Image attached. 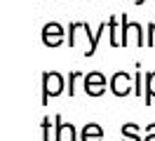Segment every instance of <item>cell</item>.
<instances>
[{
  "instance_id": "cell-4",
  "label": "cell",
  "mask_w": 155,
  "mask_h": 141,
  "mask_svg": "<svg viewBox=\"0 0 155 141\" xmlns=\"http://www.w3.org/2000/svg\"><path fill=\"white\" fill-rule=\"evenodd\" d=\"M120 24H122V31H120V47H127V45H129V33H136V45H146L143 28L139 26V24H132V21L127 19L125 12L120 14Z\"/></svg>"
},
{
  "instance_id": "cell-7",
  "label": "cell",
  "mask_w": 155,
  "mask_h": 141,
  "mask_svg": "<svg viewBox=\"0 0 155 141\" xmlns=\"http://www.w3.org/2000/svg\"><path fill=\"white\" fill-rule=\"evenodd\" d=\"M54 134H57V141H78V132L73 122H64L61 115H54Z\"/></svg>"
},
{
  "instance_id": "cell-5",
  "label": "cell",
  "mask_w": 155,
  "mask_h": 141,
  "mask_svg": "<svg viewBox=\"0 0 155 141\" xmlns=\"http://www.w3.org/2000/svg\"><path fill=\"white\" fill-rule=\"evenodd\" d=\"M82 87H85V92L89 96H101V94L106 92V75L101 73V71H92V73L85 75Z\"/></svg>"
},
{
  "instance_id": "cell-13",
  "label": "cell",
  "mask_w": 155,
  "mask_h": 141,
  "mask_svg": "<svg viewBox=\"0 0 155 141\" xmlns=\"http://www.w3.org/2000/svg\"><path fill=\"white\" fill-rule=\"evenodd\" d=\"M108 31H110V45L117 47L120 45V38H117V14H113L108 19Z\"/></svg>"
},
{
  "instance_id": "cell-6",
  "label": "cell",
  "mask_w": 155,
  "mask_h": 141,
  "mask_svg": "<svg viewBox=\"0 0 155 141\" xmlns=\"http://www.w3.org/2000/svg\"><path fill=\"white\" fill-rule=\"evenodd\" d=\"M132 75L125 73V71H117L113 78H110V92L115 94V96H127L129 92H134V87H132Z\"/></svg>"
},
{
  "instance_id": "cell-15",
  "label": "cell",
  "mask_w": 155,
  "mask_h": 141,
  "mask_svg": "<svg viewBox=\"0 0 155 141\" xmlns=\"http://www.w3.org/2000/svg\"><path fill=\"white\" fill-rule=\"evenodd\" d=\"M146 45H155V21H150L148 24V40H146Z\"/></svg>"
},
{
  "instance_id": "cell-10",
  "label": "cell",
  "mask_w": 155,
  "mask_h": 141,
  "mask_svg": "<svg viewBox=\"0 0 155 141\" xmlns=\"http://www.w3.org/2000/svg\"><path fill=\"white\" fill-rule=\"evenodd\" d=\"M122 141H141L139 139V125L125 122V125H122Z\"/></svg>"
},
{
  "instance_id": "cell-14",
  "label": "cell",
  "mask_w": 155,
  "mask_h": 141,
  "mask_svg": "<svg viewBox=\"0 0 155 141\" xmlns=\"http://www.w3.org/2000/svg\"><path fill=\"white\" fill-rule=\"evenodd\" d=\"M141 80H143V73L139 71V66H136V73H134V92H136V96L143 92V85H141Z\"/></svg>"
},
{
  "instance_id": "cell-8",
  "label": "cell",
  "mask_w": 155,
  "mask_h": 141,
  "mask_svg": "<svg viewBox=\"0 0 155 141\" xmlns=\"http://www.w3.org/2000/svg\"><path fill=\"white\" fill-rule=\"evenodd\" d=\"M80 141H104V129L97 122H89L80 132Z\"/></svg>"
},
{
  "instance_id": "cell-11",
  "label": "cell",
  "mask_w": 155,
  "mask_h": 141,
  "mask_svg": "<svg viewBox=\"0 0 155 141\" xmlns=\"http://www.w3.org/2000/svg\"><path fill=\"white\" fill-rule=\"evenodd\" d=\"M42 141H57V134H54V118H42Z\"/></svg>"
},
{
  "instance_id": "cell-1",
  "label": "cell",
  "mask_w": 155,
  "mask_h": 141,
  "mask_svg": "<svg viewBox=\"0 0 155 141\" xmlns=\"http://www.w3.org/2000/svg\"><path fill=\"white\" fill-rule=\"evenodd\" d=\"M68 87L66 78L59 71H45L42 73V106H47L52 96H61V92Z\"/></svg>"
},
{
  "instance_id": "cell-9",
  "label": "cell",
  "mask_w": 155,
  "mask_h": 141,
  "mask_svg": "<svg viewBox=\"0 0 155 141\" xmlns=\"http://www.w3.org/2000/svg\"><path fill=\"white\" fill-rule=\"evenodd\" d=\"M143 89H146L143 101H146V106H150V103H153V99H155V71L146 75V85H143Z\"/></svg>"
},
{
  "instance_id": "cell-16",
  "label": "cell",
  "mask_w": 155,
  "mask_h": 141,
  "mask_svg": "<svg viewBox=\"0 0 155 141\" xmlns=\"http://www.w3.org/2000/svg\"><path fill=\"white\" fill-rule=\"evenodd\" d=\"M143 141H155V122H150V125L146 127V139Z\"/></svg>"
},
{
  "instance_id": "cell-3",
  "label": "cell",
  "mask_w": 155,
  "mask_h": 141,
  "mask_svg": "<svg viewBox=\"0 0 155 141\" xmlns=\"http://www.w3.org/2000/svg\"><path fill=\"white\" fill-rule=\"evenodd\" d=\"M64 40H68V38H66V28L61 26V24L49 21V24L42 26V42L47 47H59Z\"/></svg>"
},
{
  "instance_id": "cell-2",
  "label": "cell",
  "mask_w": 155,
  "mask_h": 141,
  "mask_svg": "<svg viewBox=\"0 0 155 141\" xmlns=\"http://www.w3.org/2000/svg\"><path fill=\"white\" fill-rule=\"evenodd\" d=\"M78 38H87L89 40V47H87V52H85V56H92L94 52H97V47H99V38L97 33H92V28H89V24H71L68 26V47H78Z\"/></svg>"
},
{
  "instance_id": "cell-12",
  "label": "cell",
  "mask_w": 155,
  "mask_h": 141,
  "mask_svg": "<svg viewBox=\"0 0 155 141\" xmlns=\"http://www.w3.org/2000/svg\"><path fill=\"white\" fill-rule=\"evenodd\" d=\"M80 80H85L80 71H73V73L68 75V87H66V94H68V96H75V92H78V82H80Z\"/></svg>"
}]
</instances>
